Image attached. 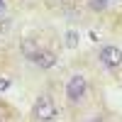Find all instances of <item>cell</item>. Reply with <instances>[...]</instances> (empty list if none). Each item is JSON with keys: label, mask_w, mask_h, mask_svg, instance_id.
<instances>
[{"label": "cell", "mask_w": 122, "mask_h": 122, "mask_svg": "<svg viewBox=\"0 0 122 122\" xmlns=\"http://www.w3.org/2000/svg\"><path fill=\"white\" fill-rule=\"evenodd\" d=\"M66 46H68V49L78 46V34H76V32H68V34H66Z\"/></svg>", "instance_id": "5b68a950"}, {"label": "cell", "mask_w": 122, "mask_h": 122, "mask_svg": "<svg viewBox=\"0 0 122 122\" xmlns=\"http://www.w3.org/2000/svg\"><path fill=\"white\" fill-rule=\"evenodd\" d=\"M32 115H34V120H39V122L54 120V117H56V105H54V100L49 98V95H39L37 103H34V107H32Z\"/></svg>", "instance_id": "6da1fadb"}, {"label": "cell", "mask_w": 122, "mask_h": 122, "mask_svg": "<svg viewBox=\"0 0 122 122\" xmlns=\"http://www.w3.org/2000/svg\"><path fill=\"white\" fill-rule=\"evenodd\" d=\"M29 59H32V64L42 66V68H51L56 64V56L51 51H46V49H37L34 54H29Z\"/></svg>", "instance_id": "277c9868"}, {"label": "cell", "mask_w": 122, "mask_h": 122, "mask_svg": "<svg viewBox=\"0 0 122 122\" xmlns=\"http://www.w3.org/2000/svg\"><path fill=\"white\" fill-rule=\"evenodd\" d=\"M10 88V81H0V93H3V90H7Z\"/></svg>", "instance_id": "52a82bcc"}, {"label": "cell", "mask_w": 122, "mask_h": 122, "mask_svg": "<svg viewBox=\"0 0 122 122\" xmlns=\"http://www.w3.org/2000/svg\"><path fill=\"white\" fill-rule=\"evenodd\" d=\"M100 61L105 66H110V68H117L122 64V51L117 46H103L100 49Z\"/></svg>", "instance_id": "3957f363"}, {"label": "cell", "mask_w": 122, "mask_h": 122, "mask_svg": "<svg viewBox=\"0 0 122 122\" xmlns=\"http://www.w3.org/2000/svg\"><path fill=\"white\" fill-rule=\"evenodd\" d=\"M3 7H5V5H3V0H0V15H3Z\"/></svg>", "instance_id": "ba28073f"}, {"label": "cell", "mask_w": 122, "mask_h": 122, "mask_svg": "<svg viewBox=\"0 0 122 122\" xmlns=\"http://www.w3.org/2000/svg\"><path fill=\"white\" fill-rule=\"evenodd\" d=\"M86 90H88V83H86V78L76 73V76H71L68 78V83H66V95L68 100H81L86 95Z\"/></svg>", "instance_id": "7a4b0ae2"}, {"label": "cell", "mask_w": 122, "mask_h": 122, "mask_svg": "<svg viewBox=\"0 0 122 122\" xmlns=\"http://www.w3.org/2000/svg\"><path fill=\"white\" fill-rule=\"evenodd\" d=\"M107 5V0H90V7H93V10H103Z\"/></svg>", "instance_id": "8992f818"}]
</instances>
